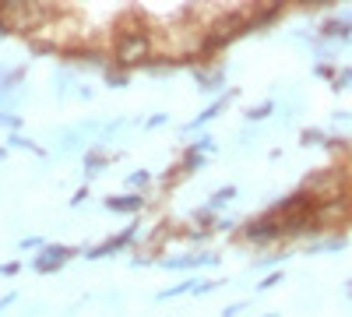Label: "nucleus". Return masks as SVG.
<instances>
[{
	"instance_id": "f257e3e1",
	"label": "nucleus",
	"mask_w": 352,
	"mask_h": 317,
	"mask_svg": "<svg viewBox=\"0 0 352 317\" xmlns=\"http://www.w3.org/2000/svg\"><path fill=\"white\" fill-rule=\"evenodd\" d=\"M116 56H120V64H138L148 56V36L144 32H127L120 36V43H116Z\"/></svg>"
},
{
	"instance_id": "f03ea898",
	"label": "nucleus",
	"mask_w": 352,
	"mask_h": 317,
	"mask_svg": "<svg viewBox=\"0 0 352 317\" xmlns=\"http://www.w3.org/2000/svg\"><path fill=\"white\" fill-rule=\"evenodd\" d=\"M278 233V226L272 222V219H264V222H250V229H247V237L250 240H272Z\"/></svg>"
},
{
	"instance_id": "7ed1b4c3",
	"label": "nucleus",
	"mask_w": 352,
	"mask_h": 317,
	"mask_svg": "<svg viewBox=\"0 0 352 317\" xmlns=\"http://www.w3.org/2000/svg\"><path fill=\"white\" fill-rule=\"evenodd\" d=\"M141 197H109V212H138Z\"/></svg>"
}]
</instances>
